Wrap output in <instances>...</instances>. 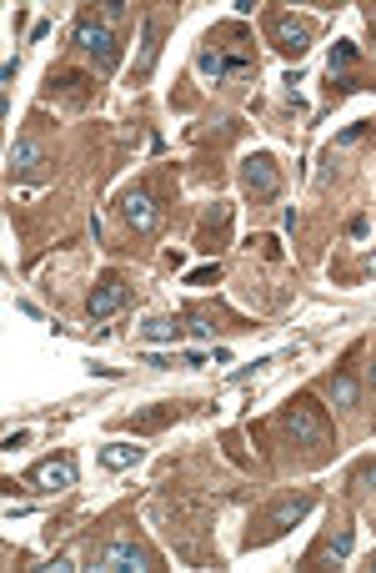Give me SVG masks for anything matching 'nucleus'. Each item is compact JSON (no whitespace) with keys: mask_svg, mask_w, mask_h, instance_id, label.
Instances as JSON below:
<instances>
[{"mask_svg":"<svg viewBox=\"0 0 376 573\" xmlns=\"http://www.w3.org/2000/svg\"><path fill=\"white\" fill-rule=\"evenodd\" d=\"M156 51H161V26H156V21H146V26H141V61H136V76H150Z\"/></svg>","mask_w":376,"mask_h":573,"instance_id":"f8f14e48","label":"nucleus"},{"mask_svg":"<svg viewBox=\"0 0 376 573\" xmlns=\"http://www.w3.org/2000/svg\"><path fill=\"white\" fill-rule=\"evenodd\" d=\"M75 46H81V51H86L100 71H111L115 56H121V51H115V30L106 26V21H90V15L75 26Z\"/></svg>","mask_w":376,"mask_h":573,"instance_id":"f03ea898","label":"nucleus"},{"mask_svg":"<svg viewBox=\"0 0 376 573\" xmlns=\"http://www.w3.org/2000/svg\"><path fill=\"white\" fill-rule=\"evenodd\" d=\"M96 569L100 573H150L156 569V559H150L141 543H111L96 553Z\"/></svg>","mask_w":376,"mask_h":573,"instance_id":"7ed1b4c3","label":"nucleus"},{"mask_svg":"<svg viewBox=\"0 0 376 573\" xmlns=\"http://www.w3.org/2000/svg\"><path fill=\"white\" fill-rule=\"evenodd\" d=\"M100 15H106V26H111V21H121V15H125V0H106V5H100Z\"/></svg>","mask_w":376,"mask_h":573,"instance_id":"6ab92c4d","label":"nucleus"},{"mask_svg":"<svg viewBox=\"0 0 376 573\" xmlns=\"http://www.w3.org/2000/svg\"><path fill=\"white\" fill-rule=\"evenodd\" d=\"M372 272H376V256H372Z\"/></svg>","mask_w":376,"mask_h":573,"instance_id":"4be33fe9","label":"nucleus"},{"mask_svg":"<svg viewBox=\"0 0 376 573\" xmlns=\"http://www.w3.org/2000/svg\"><path fill=\"white\" fill-rule=\"evenodd\" d=\"M286 433L296 438L301 447H326V443H331V428H326V418L312 408V403H306V397H296V403L286 408Z\"/></svg>","mask_w":376,"mask_h":573,"instance_id":"f257e3e1","label":"nucleus"},{"mask_svg":"<svg viewBox=\"0 0 376 573\" xmlns=\"http://www.w3.org/2000/svg\"><path fill=\"white\" fill-rule=\"evenodd\" d=\"M351 553V528H341V534H331V543L321 548V559H331V563H341Z\"/></svg>","mask_w":376,"mask_h":573,"instance_id":"dca6fc26","label":"nucleus"},{"mask_svg":"<svg viewBox=\"0 0 376 573\" xmlns=\"http://www.w3.org/2000/svg\"><path fill=\"white\" fill-rule=\"evenodd\" d=\"M5 166H11V177H25V171H36V166H40V146H36L30 136H21L11 152H5Z\"/></svg>","mask_w":376,"mask_h":573,"instance_id":"9d476101","label":"nucleus"},{"mask_svg":"<svg viewBox=\"0 0 376 573\" xmlns=\"http://www.w3.org/2000/svg\"><path fill=\"white\" fill-rule=\"evenodd\" d=\"M271 36H276V46H281L286 56H301L306 46H312V26H301V21H291V15H276Z\"/></svg>","mask_w":376,"mask_h":573,"instance_id":"6e6552de","label":"nucleus"},{"mask_svg":"<svg viewBox=\"0 0 376 573\" xmlns=\"http://www.w3.org/2000/svg\"><path fill=\"white\" fill-rule=\"evenodd\" d=\"M306 513H312V498H306V493H301V498H281V503L271 508V518H266V534L261 538H281L291 523H301Z\"/></svg>","mask_w":376,"mask_h":573,"instance_id":"39448f33","label":"nucleus"},{"mask_svg":"<svg viewBox=\"0 0 376 573\" xmlns=\"http://www.w3.org/2000/svg\"><path fill=\"white\" fill-rule=\"evenodd\" d=\"M216 277H221V267H196V272H191L186 282H191V287H211Z\"/></svg>","mask_w":376,"mask_h":573,"instance_id":"a211bd4d","label":"nucleus"},{"mask_svg":"<svg viewBox=\"0 0 376 573\" xmlns=\"http://www.w3.org/2000/svg\"><path fill=\"white\" fill-rule=\"evenodd\" d=\"M181 332H186V322H175V317H150L146 327H141V337H146V343H175Z\"/></svg>","mask_w":376,"mask_h":573,"instance_id":"4468645a","label":"nucleus"},{"mask_svg":"<svg viewBox=\"0 0 376 573\" xmlns=\"http://www.w3.org/2000/svg\"><path fill=\"white\" fill-rule=\"evenodd\" d=\"M121 217H125V227H136V231H156V227H161V212H156V202H150L146 191H125Z\"/></svg>","mask_w":376,"mask_h":573,"instance_id":"20e7f679","label":"nucleus"},{"mask_svg":"<svg viewBox=\"0 0 376 573\" xmlns=\"http://www.w3.org/2000/svg\"><path fill=\"white\" fill-rule=\"evenodd\" d=\"M136 458H141V447L136 443H125V438H115V443H106L100 447V463L111 473H121V468H136Z\"/></svg>","mask_w":376,"mask_h":573,"instance_id":"9b49d317","label":"nucleus"},{"mask_svg":"<svg viewBox=\"0 0 376 573\" xmlns=\"http://www.w3.org/2000/svg\"><path fill=\"white\" fill-rule=\"evenodd\" d=\"M36 488H75V458H46L30 468Z\"/></svg>","mask_w":376,"mask_h":573,"instance_id":"0eeeda50","label":"nucleus"},{"mask_svg":"<svg viewBox=\"0 0 376 573\" xmlns=\"http://www.w3.org/2000/svg\"><path fill=\"white\" fill-rule=\"evenodd\" d=\"M346 488H351V493H366V488H376V458H366L362 468L351 473V478H346Z\"/></svg>","mask_w":376,"mask_h":573,"instance_id":"2eb2a0df","label":"nucleus"},{"mask_svg":"<svg viewBox=\"0 0 376 573\" xmlns=\"http://www.w3.org/2000/svg\"><path fill=\"white\" fill-rule=\"evenodd\" d=\"M356 61V46H351V40H337V46H331V71H337V65H351Z\"/></svg>","mask_w":376,"mask_h":573,"instance_id":"f3484780","label":"nucleus"},{"mask_svg":"<svg viewBox=\"0 0 376 573\" xmlns=\"http://www.w3.org/2000/svg\"><path fill=\"white\" fill-rule=\"evenodd\" d=\"M366 382H372V387H376V362H372V368H366Z\"/></svg>","mask_w":376,"mask_h":573,"instance_id":"412c9836","label":"nucleus"},{"mask_svg":"<svg viewBox=\"0 0 376 573\" xmlns=\"http://www.w3.org/2000/svg\"><path fill=\"white\" fill-rule=\"evenodd\" d=\"M326 397H331L337 408H356V397H362V387H356V378H351V372H337V378L326 382Z\"/></svg>","mask_w":376,"mask_h":573,"instance_id":"ddd939ff","label":"nucleus"},{"mask_svg":"<svg viewBox=\"0 0 376 573\" xmlns=\"http://www.w3.org/2000/svg\"><path fill=\"white\" fill-rule=\"evenodd\" d=\"M372 569H376V559H372Z\"/></svg>","mask_w":376,"mask_h":573,"instance_id":"5701e85b","label":"nucleus"},{"mask_svg":"<svg viewBox=\"0 0 376 573\" xmlns=\"http://www.w3.org/2000/svg\"><path fill=\"white\" fill-rule=\"evenodd\" d=\"M241 181H246V191H256V196H276V187H281L271 156H251V161L241 166Z\"/></svg>","mask_w":376,"mask_h":573,"instance_id":"423d86ee","label":"nucleus"},{"mask_svg":"<svg viewBox=\"0 0 376 573\" xmlns=\"http://www.w3.org/2000/svg\"><path fill=\"white\" fill-rule=\"evenodd\" d=\"M121 302H125V282H121V277H106V282L96 287V292H90L86 312H90V317H111V312H115Z\"/></svg>","mask_w":376,"mask_h":573,"instance_id":"1a4fd4ad","label":"nucleus"},{"mask_svg":"<svg viewBox=\"0 0 376 573\" xmlns=\"http://www.w3.org/2000/svg\"><path fill=\"white\" fill-rule=\"evenodd\" d=\"M186 332H191V337H211V322H206V317H191Z\"/></svg>","mask_w":376,"mask_h":573,"instance_id":"aec40b11","label":"nucleus"}]
</instances>
